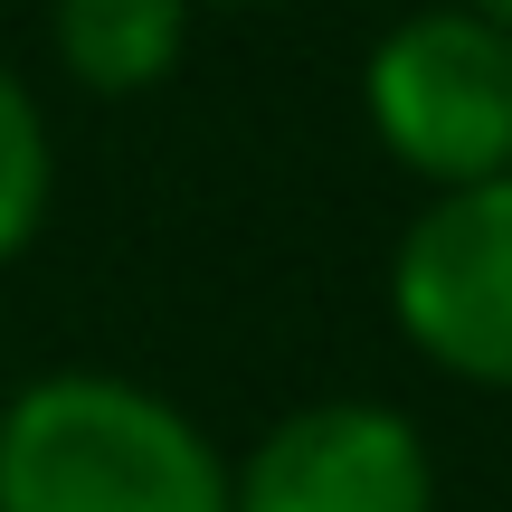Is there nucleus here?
<instances>
[{
	"label": "nucleus",
	"instance_id": "obj_1",
	"mask_svg": "<svg viewBox=\"0 0 512 512\" xmlns=\"http://www.w3.org/2000/svg\"><path fill=\"white\" fill-rule=\"evenodd\" d=\"M0 512H228V456L133 370H38L0 399Z\"/></svg>",
	"mask_w": 512,
	"mask_h": 512
},
{
	"label": "nucleus",
	"instance_id": "obj_2",
	"mask_svg": "<svg viewBox=\"0 0 512 512\" xmlns=\"http://www.w3.org/2000/svg\"><path fill=\"white\" fill-rule=\"evenodd\" d=\"M361 124L427 200L512 181V38L465 0L399 10L361 57Z\"/></svg>",
	"mask_w": 512,
	"mask_h": 512
},
{
	"label": "nucleus",
	"instance_id": "obj_3",
	"mask_svg": "<svg viewBox=\"0 0 512 512\" xmlns=\"http://www.w3.org/2000/svg\"><path fill=\"white\" fill-rule=\"evenodd\" d=\"M389 323L427 370L512 389V181L437 190L389 247Z\"/></svg>",
	"mask_w": 512,
	"mask_h": 512
},
{
	"label": "nucleus",
	"instance_id": "obj_4",
	"mask_svg": "<svg viewBox=\"0 0 512 512\" xmlns=\"http://www.w3.org/2000/svg\"><path fill=\"white\" fill-rule=\"evenodd\" d=\"M228 512H437V446L389 399H304L228 456Z\"/></svg>",
	"mask_w": 512,
	"mask_h": 512
},
{
	"label": "nucleus",
	"instance_id": "obj_5",
	"mask_svg": "<svg viewBox=\"0 0 512 512\" xmlns=\"http://www.w3.org/2000/svg\"><path fill=\"white\" fill-rule=\"evenodd\" d=\"M190 0H48V48L86 95H152L190 57Z\"/></svg>",
	"mask_w": 512,
	"mask_h": 512
},
{
	"label": "nucleus",
	"instance_id": "obj_6",
	"mask_svg": "<svg viewBox=\"0 0 512 512\" xmlns=\"http://www.w3.org/2000/svg\"><path fill=\"white\" fill-rule=\"evenodd\" d=\"M48 209H57V133L38 114L29 76L0 57V266L38 247Z\"/></svg>",
	"mask_w": 512,
	"mask_h": 512
},
{
	"label": "nucleus",
	"instance_id": "obj_7",
	"mask_svg": "<svg viewBox=\"0 0 512 512\" xmlns=\"http://www.w3.org/2000/svg\"><path fill=\"white\" fill-rule=\"evenodd\" d=\"M465 10H475V19H494V29L512 38V0H465Z\"/></svg>",
	"mask_w": 512,
	"mask_h": 512
},
{
	"label": "nucleus",
	"instance_id": "obj_8",
	"mask_svg": "<svg viewBox=\"0 0 512 512\" xmlns=\"http://www.w3.org/2000/svg\"><path fill=\"white\" fill-rule=\"evenodd\" d=\"M190 10H275V0H190Z\"/></svg>",
	"mask_w": 512,
	"mask_h": 512
}]
</instances>
